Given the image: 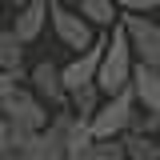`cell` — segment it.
I'll return each instance as SVG.
<instances>
[{"instance_id":"cell-1","label":"cell","mask_w":160,"mask_h":160,"mask_svg":"<svg viewBox=\"0 0 160 160\" xmlns=\"http://www.w3.org/2000/svg\"><path fill=\"white\" fill-rule=\"evenodd\" d=\"M132 76H136V52H132V40H128V28L116 24L108 32V48H104V64H100V92L104 96H116L124 88H132Z\"/></svg>"},{"instance_id":"cell-2","label":"cell","mask_w":160,"mask_h":160,"mask_svg":"<svg viewBox=\"0 0 160 160\" xmlns=\"http://www.w3.org/2000/svg\"><path fill=\"white\" fill-rule=\"evenodd\" d=\"M136 108H140L136 88H124V92H116V96H104L100 112L92 116V132H96L100 140H120V136H128V132L136 128V120H140Z\"/></svg>"},{"instance_id":"cell-3","label":"cell","mask_w":160,"mask_h":160,"mask_svg":"<svg viewBox=\"0 0 160 160\" xmlns=\"http://www.w3.org/2000/svg\"><path fill=\"white\" fill-rule=\"evenodd\" d=\"M0 108H4V120H12L16 128H24V132H40V128H48L52 116H56V112L32 92V88L4 92V96H0Z\"/></svg>"},{"instance_id":"cell-4","label":"cell","mask_w":160,"mask_h":160,"mask_svg":"<svg viewBox=\"0 0 160 160\" xmlns=\"http://www.w3.org/2000/svg\"><path fill=\"white\" fill-rule=\"evenodd\" d=\"M52 36L72 48V52H84L96 44V24L84 16L80 8H68L64 0H52Z\"/></svg>"},{"instance_id":"cell-5","label":"cell","mask_w":160,"mask_h":160,"mask_svg":"<svg viewBox=\"0 0 160 160\" xmlns=\"http://www.w3.org/2000/svg\"><path fill=\"white\" fill-rule=\"evenodd\" d=\"M120 24L128 28V40H132V52H136V64H148V68H160V24L152 16H136V12H124Z\"/></svg>"},{"instance_id":"cell-6","label":"cell","mask_w":160,"mask_h":160,"mask_svg":"<svg viewBox=\"0 0 160 160\" xmlns=\"http://www.w3.org/2000/svg\"><path fill=\"white\" fill-rule=\"evenodd\" d=\"M104 48H108V32H104V36H96V44H92V48L76 52V56L64 64V84H68V96H72L76 88H88V84H96L100 64H104Z\"/></svg>"},{"instance_id":"cell-7","label":"cell","mask_w":160,"mask_h":160,"mask_svg":"<svg viewBox=\"0 0 160 160\" xmlns=\"http://www.w3.org/2000/svg\"><path fill=\"white\" fill-rule=\"evenodd\" d=\"M28 88L36 92L52 112L56 108H68V84H64V68L52 64V60H40L36 68L28 72Z\"/></svg>"},{"instance_id":"cell-8","label":"cell","mask_w":160,"mask_h":160,"mask_svg":"<svg viewBox=\"0 0 160 160\" xmlns=\"http://www.w3.org/2000/svg\"><path fill=\"white\" fill-rule=\"evenodd\" d=\"M12 28L24 44H36L44 36V28H52V0H28L24 8H16Z\"/></svg>"},{"instance_id":"cell-9","label":"cell","mask_w":160,"mask_h":160,"mask_svg":"<svg viewBox=\"0 0 160 160\" xmlns=\"http://www.w3.org/2000/svg\"><path fill=\"white\" fill-rule=\"evenodd\" d=\"M132 88H136V100H140V108H144V112H160V68L136 64Z\"/></svg>"},{"instance_id":"cell-10","label":"cell","mask_w":160,"mask_h":160,"mask_svg":"<svg viewBox=\"0 0 160 160\" xmlns=\"http://www.w3.org/2000/svg\"><path fill=\"white\" fill-rule=\"evenodd\" d=\"M0 68L4 72H24V40L16 36L12 24L0 32Z\"/></svg>"},{"instance_id":"cell-11","label":"cell","mask_w":160,"mask_h":160,"mask_svg":"<svg viewBox=\"0 0 160 160\" xmlns=\"http://www.w3.org/2000/svg\"><path fill=\"white\" fill-rule=\"evenodd\" d=\"M76 8L92 20L96 28H116L120 16H124V12L116 8V0H76Z\"/></svg>"},{"instance_id":"cell-12","label":"cell","mask_w":160,"mask_h":160,"mask_svg":"<svg viewBox=\"0 0 160 160\" xmlns=\"http://www.w3.org/2000/svg\"><path fill=\"white\" fill-rule=\"evenodd\" d=\"M100 104H104V92H100V84H88V88H76L72 96H68V108L72 112H80V116H96L100 112Z\"/></svg>"},{"instance_id":"cell-13","label":"cell","mask_w":160,"mask_h":160,"mask_svg":"<svg viewBox=\"0 0 160 160\" xmlns=\"http://www.w3.org/2000/svg\"><path fill=\"white\" fill-rule=\"evenodd\" d=\"M128 144V160H160V136H148V132H128L124 136Z\"/></svg>"},{"instance_id":"cell-14","label":"cell","mask_w":160,"mask_h":160,"mask_svg":"<svg viewBox=\"0 0 160 160\" xmlns=\"http://www.w3.org/2000/svg\"><path fill=\"white\" fill-rule=\"evenodd\" d=\"M84 160H128V144H124V136L120 140H96L84 152Z\"/></svg>"},{"instance_id":"cell-15","label":"cell","mask_w":160,"mask_h":160,"mask_svg":"<svg viewBox=\"0 0 160 160\" xmlns=\"http://www.w3.org/2000/svg\"><path fill=\"white\" fill-rule=\"evenodd\" d=\"M120 12H136V16H148V12H156L160 0H116Z\"/></svg>"},{"instance_id":"cell-16","label":"cell","mask_w":160,"mask_h":160,"mask_svg":"<svg viewBox=\"0 0 160 160\" xmlns=\"http://www.w3.org/2000/svg\"><path fill=\"white\" fill-rule=\"evenodd\" d=\"M132 132H148V136H160V112H144L136 120V128Z\"/></svg>"},{"instance_id":"cell-17","label":"cell","mask_w":160,"mask_h":160,"mask_svg":"<svg viewBox=\"0 0 160 160\" xmlns=\"http://www.w3.org/2000/svg\"><path fill=\"white\" fill-rule=\"evenodd\" d=\"M0 160H28L24 152H0Z\"/></svg>"},{"instance_id":"cell-18","label":"cell","mask_w":160,"mask_h":160,"mask_svg":"<svg viewBox=\"0 0 160 160\" xmlns=\"http://www.w3.org/2000/svg\"><path fill=\"white\" fill-rule=\"evenodd\" d=\"M8 4H12V8H24V4H28V0H8Z\"/></svg>"}]
</instances>
